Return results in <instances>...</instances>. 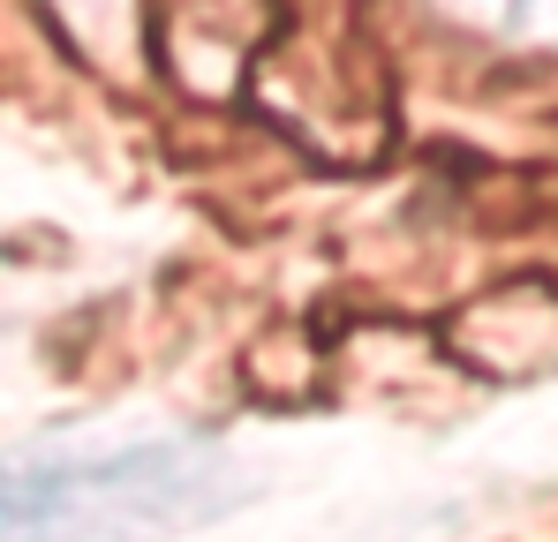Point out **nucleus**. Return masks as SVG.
<instances>
[{"label": "nucleus", "instance_id": "nucleus-1", "mask_svg": "<svg viewBox=\"0 0 558 542\" xmlns=\"http://www.w3.org/2000/svg\"><path fill=\"white\" fill-rule=\"evenodd\" d=\"M234 505L250 475L189 438L0 452V542H159Z\"/></svg>", "mask_w": 558, "mask_h": 542}]
</instances>
